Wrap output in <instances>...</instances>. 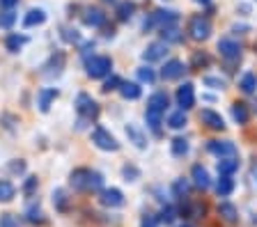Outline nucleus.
Returning <instances> with one entry per match:
<instances>
[{"mask_svg":"<svg viewBox=\"0 0 257 227\" xmlns=\"http://www.w3.org/2000/svg\"><path fill=\"white\" fill-rule=\"evenodd\" d=\"M76 113H78V126H85L87 122H94L99 117V103L90 97V94L80 92L76 97Z\"/></svg>","mask_w":257,"mask_h":227,"instance_id":"nucleus-1","label":"nucleus"},{"mask_svg":"<svg viewBox=\"0 0 257 227\" xmlns=\"http://www.w3.org/2000/svg\"><path fill=\"white\" fill-rule=\"evenodd\" d=\"M179 21V14L175 10H156L147 21H145V33L150 30H163L166 26H177Z\"/></svg>","mask_w":257,"mask_h":227,"instance_id":"nucleus-2","label":"nucleus"},{"mask_svg":"<svg viewBox=\"0 0 257 227\" xmlns=\"http://www.w3.org/2000/svg\"><path fill=\"white\" fill-rule=\"evenodd\" d=\"M188 35L195 42H207L211 37V21H209V17H202V14L191 17V21H188Z\"/></svg>","mask_w":257,"mask_h":227,"instance_id":"nucleus-3","label":"nucleus"},{"mask_svg":"<svg viewBox=\"0 0 257 227\" xmlns=\"http://www.w3.org/2000/svg\"><path fill=\"white\" fill-rule=\"evenodd\" d=\"M112 69V60L108 55H92L85 62V71L90 78H106Z\"/></svg>","mask_w":257,"mask_h":227,"instance_id":"nucleus-4","label":"nucleus"},{"mask_svg":"<svg viewBox=\"0 0 257 227\" xmlns=\"http://www.w3.org/2000/svg\"><path fill=\"white\" fill-rule=\"evenodd\" d=\"M92 142H94V147H99V149H103V151H117L119 149L117 138H115L108 129H103V126H94V129H92Z\"/></svg>","mask_w":257,"mask_h":227,"instance_id":"nucleus-5","label":"nucleus"},{"mask_svg":"<svg viewBox=\"0 0 257 227\" xmlns=\"http://www.w3.org/2000/svg\"><path fill=\"white\" fill-rule=\"evenodd\" d=\"M209 154H214L218 158H236V145L232 140H209L207 145Z\"/></svg>","mask_w":257,"mask_h":227,"instance_id":"nucleus-6","label":"nucleus"},{"mask_svg":"<svg viewBox=\"0 0 257 227\" xmlns=\"http://www.w3.org/2000/svg\"><path fill=\"white\" fill-rule=\"evenodd\" d=\"M177 106H179V110H191L193 106H195V87H193V83H184V85L177 87Z\"/></svg>","mask_w":257,"mask_h":227,"instance_id":"nucleus-7","label":"nucleus"},{"mask_svg":"<svg viewBox=\"0 0 257 227\" xmlns=\"http://www.w3.org/2000/svg\"><path fill=\"white\" fill-rule=\"evenodd\" d=\"M218 53L223 60L227 62H234V60H241V44L236 39H220L218 42Z\"/></svg>","mask_w":257,"mask_h":227,"instance_id":"nucleus-8","label":"nucleus"},{"mask_svg":"<svg viewBox=\"0 0 257 227\" xmlns=\"http://www.w3.org/2000/svg\"><path fill=\"white\" fill-rule=\"evenodd\" d=\"M184 71H186V67H184L182 60H168L163 69H161V78L163 81H177V78L184 76Z\"/></svg>","mask_w":257,"mask_h":227,"instance_id":"nucleus-9","label":"nucleus"},{"mask_svg":"<svg viewBox=\"0 0 257 227\" xmlns=\"http://www.w3.org/2000/svg\"><path fill=\"white\" fill-rule=\"evenodd\" d=\"M90 174L92 170L87 168H76L69 177V184L74 190H90Z\"/></svg>","mask_w":257,"mask_h":227,"instance_id":"nucleus-10","label":"nucleus"},{"mask_svg":"<svg viewBox=\"0 0 257 227\" xmlns=\"http://www.w3.org/2000/svg\"><path fill=\"white\" fill-rule=\"evenodd\" d=\"M99 202L103 206H110V209H117L124 204V193L119 188H103L99 195Z\"/></svg>","mask_w":257,"mask_h":227,"instance_id":"nucleus-11","label":"nucleus"},{"mask_svg":"<svg viewBox=\"0 0 257 227\" xmlns=\"http://www.w3.org/2000/svg\"><path fill=\"white\" fill-rule=\"evenodd\" d=\"M200 122L211 131H223L225 129V119L220 117V113H216V110H211V108H204L202 113H200Z\"/></svg>","mask_w":257,"mask_h":227,"instance_id":"nucleus-12","label":"nucleus"},{"mask_svg":"<svg viewBox=\"0 0 257 227\" xmlns=\"http://www.w3.org/2000/svg\"><path fill=\"white\" fill-rule=\"evenodd\" d=\"M168 106H170V97H168L166 92H154L150 99H147V110H152V113L166 115Z\"/></svg>","mask_w":257,"mask_h":227,"instance_id":"nucleus-13","label":"nucleus"},{"mask_svg":"<svg viewBox=\"0 0 257 227\" xmlns=\"http://www.w3.org/2000/svg\"><path fill=\"white\" fill-rule=\"evenodd\" d=\"M168 53V44L163 42H152L147 49L143 51V60L145 62H156V60H163Z\"/></svg>","mask_w":257,"mask_h":227,"instance_id":"nucleus-14","label":"nucleus"},{"mask_svg":"<svg viewBox=\"0 0 257 227\" xmlns=\"http://www.w3.org/2000/svg\"><path fill=\"white\" fill-rule=\"evenodd\" d=\"M191 179H193V186H198V188H202V190H207L209 186H211V177H209L207 168H202V165H193Z\"/></svg>","mask_w":257,"mask_h":227,"instance_id":"nucleus-15","label":"nucleus"},{"mask_svg":"<svg viewBox=\"0 0 257 227\" xmlns=\"http://www.w3.org/2000/svg\"><path fill=\"white\" fill-rule=\"evenodd\" d=\"M126 135H128V142H134L138 149H147V135H145V131L140 129V126L136 124H126Z\"/></svg>","mask_w":257,"mask_h":227,"instance_id":"nucleus-16","label":"nucleus"},{"mask_svg":"<svg viewBox=\"0 0 257 227\" xmlns=\"http://www.w3.org/2000/svg\"><path fill=\"white\" fill-rule=\"evenodd\" d=\"M83 23H85L87 28H101L103 23H106V14H103L101 10H96V7H90V10H85V14H83Z\"/></svg>","mask_w":257,"mask_h":227,"instance_id":"nucleus-17","label":"nucleus"},{"mask_svg":"<svg viewBox=\"0 0 257 227\" xmlns=\"http://www.w3.org/2000/svg\"><path fill=\"white\" fill-rule=\"evenodd\" d=\"M58 90H55V87H46V90H42V92H39V110H42V113H48V108H51V103L55 101V99H58Z\"/></svg>","mask_w":257,"mask_h":227,"instance_id":"nucleus-18","label":"nucleus"},{"mask_svg":"<svg viewBox=\"0 0 257 227\" xmlns=\"http://www.w3.org/2000/svg\"><path fill=\"white\" fill-rule=\"evenodd\" d=\"M232 117H234L236 124H248V119H250V110L243 101H234L232 103Z\"/></svg>","mask_w":257,"mask_h":227,"instance_id":"nucleus-19","label":"nucleus"},{"mask_svg":"<svg viewBox=\"0 0 257 227\" xmlns=\"http://www.w3.org/2000/svg\"><path fill=\"white\" fill-rule=\"evenodd\" d=\"M26 42H28L26 35L12 33V35H7V39H5V49L10 51V53H19V51L26 46Z\"/></svg>","mask_w":257,"mask_h":227,"instance_id":"nucleus-20","label":"nucleus"},{"mask_svg":"<svg viewBox=\"0 0 257 227\" xmlns=\"http://www.w3.org/2000/svg\"><path fill=\"white\" fill-rule=\"evenodd\" d=\"M218 216L223 218L225 222H236L239 220V211H236V206L232 204V202H220L218 204Z\"/></svg>","mask_w":257,"mask_h":227,"instance_id":"nucleus-21","label":"nucleus"},{"mask_svg":"<svg viewBox=\"0 0 257 227\" xmlns=\"http://www.w3.org/2000/svg\"><path fill=\"white\" fill-rule=\"evenodd\" d=\"M204 211H207V206H204L202 202H186V204L182 206V216L184 218H202Z\"/></svg>","mask_w":257,"mask_h":227,"instance_id":"nucleus-22","label":"nucleus"},{"mask_svg":"<svg viewBox=\"0 0 257 227\" xmlns=\"http://www.w3.org/2000/svg\"><path fill=\"white\" fill-rule=\"evenodd\" d=\"M188 149H191V147H188V140L182 138V135H177L175 140L170 142V151H172V156L175 158H184L188 154Z\"/></svg>","mask_w":257,"mask_h":227,"instance_id":"nucleus-23","label":"nucleus"},{"mask_svg":"<svg viewBox=\"0 0 257 227\" xmlns=\"http://www.w3.org/2000/svg\"><path fill=\"white\" fill-rule=\"evenodd\" d=\"M159 33H161V37H163V44H179L184 37L182 30L177 26H166L163 30H159Z\"/></svg>","mask_w":257,"mask_h":227,"instance_id":"nucleus-24","label":"nucleus"},{"mask_svg":"<svg viewBox=\"0 0 257 227\" xmlns=\"http://www.w3.org/2000/svg\"><path fill=\"white\" fill-rule=\"evenodd\" d=\"M239 87H241V92L243 94H255L257 92V76L252 74V71L243 74L241 76V81H239Z\"/></svg>","mask_w":257,"mask_h":227,"instance_id":"nucleus-25","label":"nucleus"},{"mask_svg":"<svg viewBox=\"0 0 257 227\" xmlns=\"http://www.w3.org/2000/svg\"><path fill=\"white\" fill-rule=\"evenodd\" d=\"M44 21H46V12H44V10H30L26 17H23V26H26V28L42 26Z\"/></svg>","mask_w":257,"mask_h":227,"instance_id":"nucleus-26","label":"nucleus"},{"mask_svg":"<svg viewBox=\"0 0 257 227\" xmlns=\"http://www.w3.org/2000/svg\"><path fill=\"white\" fill-rule=\"evenodd\" d=\"M236 170H239V158H220L218 161L220 177H232Z\"/></svg>","mask_w":257,"mask_h":227,"instance_id":"nucleus-27","label":"nucleus"},{"mask_svg":"<svg viewBox=\"0 0 257 227\" xmlns=\"http://www.w3.org/2000/svg\"><path fill=\"white\" fill-rule=\"evenodd\" d=\"M140 85L138 83H124L122 81V85H119V94H122L124 99H128V101H136V99L140 97Z\"/></svg>","mask_w":257,"mask_h":227,"instance_id":"nucleus-28","label":"nucleus"},{"mask_svg":"<svg viewBox=\"0 0 257 227\" xmlns=\"http://www.w3.org/2000/svg\"><path fill=\"white\" fill-rule=\"evenodd\" d=\"M62 67H64V53H55V55H51V60H48L46 62V67H44V69H48L46 74L48 76H53V74H60V71H62Z\"/></svg>","mask_w":257,"mask_h":227,"instance_id":"nucleus-29","label":"nucleus"},{"mask_svg":"<svg viewBox=\"0 0 257 227\" xmlns=\"http://www.w3.org/2000/svg\"><path fill=\"white\" fill-rule=\"evenodd\" d=\"M186 124H188V119H186V113H184V110H175V113L168 115V126H170V129L179 131Z\"/></svg>","mask_w":257,"mask_h":227,"instance_id":"nucleus-30","label":"nucleus"},{"mask_svg":"<svg viewBox=\"0 0 257 227\" xmlns=\"http://www.w3.org/2000/svg\"><path fill=\"white\" fill-rule=\"evenodd\" d=\"M134 12H136V3H131V0H124V3H119L117 5V19L119 21H128V19L134 17Z\"/></svg>","mask_w":257,"mask_h":227,"instance_id":"nucleus-31","label":"nucleus"},{"mask_svg":"<svg viewBox=\"0 0 257 227\" xmlns=\"http://www.w3.org/2000/svg\"><path fill=\"white\" fill-rule=\"evenodd\" d=\"M232 190H234V179L232 177H220L218 184H216V193H218L220 197H227V195H232Z\"/></svg>","mask_w":257,"mask_h":227,"instance_id":"nucleus-32","label":"nucleus"},{"mask_svg":"<svg viewBox=\"0 0 257 227\" xmlns=\"http://www.w3.org/2000/svg\"><path fill=\"white\" fill-rule=\"evenodd\" d=\"M145 119H147V126L154 131L156 135H161V124H163V115L152 113V110H145Z\"/></svg>","mask_w":257,"mask_h":227,"instance_id":"nucleus-33","label":"nucleus"},{"mask_svg":"<svg viewBox=\"0 0 257 227\" xmlns=\"http://www.w3.org/2000/svg\"><path fill=\"white\" fill-rule=\"evenodd\" d=\"M209 62H211V58L204 51H195L191 55V69H204V67H209Z\"/></svg>","mask_w":257,"mask_h":227,"instance_id":"nucleus-34","label":"nucleus"},{"mask_svg":"<svg viewBox=\"0 0 257 227\" xmlns=\"http://www.w3.org/2000/svg\"><path fill=\"white\" fill-rule=\"evenodd\" d=\"M16 188L10 184V181H0V202H10L14 200Z\"/></svg>","mask_w":257,"mask_h":227,"instance_id":"nucleus-35","label":"nucleus"},{"mask_svg":"<svg viewBox=\"0 0 257 227\" xmlns=\"http://www.w3.org/2000/svg\"><path fill=\"white\" fill-rule=\"evenodd\" d=\"M16 23V14L14 10H3L0 12V28H5V30H10L12 26Z\"/></svg>","mask_w":257,"mask_h":227,"instance_id":"nucleus-36","label":"nucleus"},{"mask_svg":"<svg viewBox=\"0 0 257 227\" xmlns=\"http://www.w3.org/2000/svg\"><path fill=\"white\" fill-rule=\"evenodd\" d=\"M138 81H143V83H147V85H152V83L156 81L154 69H150V67H140V69H138Z\"/></svg>","mask_w":257,"mask_h":227,"instance_id":"nucleus-37","label":"nucleus"},{"mask_svg":"<svg viewBox=\"0 0 257 227\" xmlns=\"http://www.w3.org/2000/svg\"><path fill=\"white\" fill-rule=\"evenodd\" d=\"M44 213H42V209H39V204H32V206H28L26 209V218L30 222H42L44 220Z\"/></svg>","mask_w":257,"mask_h":227,"instance_id":"nucleus-38","label":"nucleus"},{"mask_svg":"<svg viewBox=\"0 0 257 227\" xmlns=\"http://www.w3.org/2000/svg\"><path fill=\"white\" fill-rule=\"evenodd\" d=\"M204 85L211 90H225V81L220 76H204Z\"/></svg>","mask_w":257,"mask_h":227,"instance_id":"nucleus-39","label":"nucleus"},{"mask_svg":"<svg viewBox=\"0 0 257 227\" xmlns=\"http://www.w3.org/2000/svg\"><path fill=\"white\" fill-rule=\"evenodd\" d=\"M175 216H177V211H175V206H163L161 209V218H159V222H166V225H170L172 220H175Z\"/></svg>","mask_w":257,"mask_h":227,"instance_id":"nucleus-40","label":"nucleus"},{"mask_svg":"<svg viewBox=\"0 0 257 227\" xmlns=\"http://www.w3.org/2000/svg\"><path fill=\"white\" fill-rule=\"evenodd\" d=\"M172 193H175L177 197H184V195H188V181H186V179H177L175 184H172Z\"/></svg>","mask_w":257,"mask_h":227,"instance_id":"nucleus-41","label":"nucleus"},{"mask_svg":"<svg viewBox=\"0 0 257 227\" xmlns=\"http://www.w3.org/2000/svg\"><path fill=\"white\" fill-rule=\"evenodd\" d=\"M53 204L58 211H67V197H64V190H55L53 193Z\"/></svg>","mask_w":257,"mask_h":227,"instance_id":"nucleus-42","label":"nucleus"},{"mask_svg":"<svg viewBox=\"0 0 257 227\" xmlns=\"http://www.w3.org/2000/svg\"><path fill=\"white\" fill-rule=\"evenodd\" d=\"M101 188H103V177H101V172L92 170V174H90V190H101Z\"/></svg>","mask_w":257,"mask_h":227,"instance_id":"nucleus-43","label":"nucleus"},{"mask_svg":"<svg viewBox=\"0 0 257 227\" xmlns=\"http://www.w3.org/2000/svg\"><path fill=\"white\" fill-rule=\"evenodd\" d=\"M122 174H124V179H126V181H136V179L140 177V170L136 168V165H124Z\"/></svg>","mask_w":257,"mask_h":227,"instance_id":"nucleus-44","label":"nucleus"},{"mask_svg":"<svg viewBox=\"0 0 257 227\" xmlns=\"http://www.w3.org/2000/svg\"><path fill=\"white\" fill-rule=\"evenodd\" d=\"M119 85H122V78L119 76H110L106 83H103V92H110V90H119Z\"/></svg>","mask_w":257,"mask_h":227,"instance_id":"nucleus-45","label":"nucleus"},{"mask_svg":"<svg viewBox=\"0 0 257 227\" xmlns=\"http://www.w3.org/2000/svg\"><path fill=\"white\" fill-rule=\"evenodd\" d=\"M35 190H37V177H28V179H26V184H23V193H26L28 197H30V195L35 193Z\"/></svg>","mask_w":257,"mask_h":227,"instance_id":"nucleus-46","label":"nucleus"},{"mask_svg":"<svg viewBox=\"0 0 257 227\" xmlns=\"http://www.w3.org/2000/svg\"><path fill=\"white\" fill-rule=\"evenodd\" d=\"M140 227H159V218L154 213H145L143 220H140Z\"/></svg>","mask_w":257,"mask_h":227,"instance_id":"nucleus-47","label":"nucleus"},{"mask_svg":"<svg viewBox=\"0 0 257 227\" xmlns=\"http://www.w3.org/2000/svg\"><path fill=\"white\" fill-rule=\"evenodd\" d=\"M0 227H19V220L12 213H3L0 216Z\"/></svg>","mask_w":257,"mask_h":227,"instance_id":"nucleus-48","label":"nucleus"},{"mask_svg":"<svg viewBox=\"0 0 257 227\" xmlns=\"http://www.w3.org/2000/svg\"><path fill=\"white\" fill-rule=\"evenodd\" d=\"M10 170H12V172H16V174H21V172H26V163H23V161H14V163H10Z\"/></svg>","mask_w":257,"mask_h":227,"instance_id":"nucleus-49","label":"nucleus"},{"mask_svg":"<svg viewBox=\"0 0 257 227\" xmlns=\"http://www.w3.org/2000/svg\"><path fill=\"white\" fill-rule=\"evenodd\" d=\"M19 5V0H0V10H14Z\"/></svg>","mask_w":257,"mask_h":227,"instance_id":"nucleus-50","label":"nucleus"},{"mask_svg":"<svg viewBox=\"0 0 257 227\" xmlns=\"http://www.w3.org/2000/svg\"><path fill=\"white\" fill-rule=\"evenodd\" d=\"M198 5H209V0H195Z\"/></svg>","mask_w":257,"mask_h":227,"instance_id":"nucleus-51","label":"nucleus"},{"mask_svg":"<svg viewBox=\"0 0 257 227\" xmlns=\"http://www.w3.org/2000/svg\"><path fill=\"white\" fill-rule=\"evenodd\" d=\"M106 3H115V0H106Z\"/></svg>","mask_w":257,"mask_h":227,"instance_id":"nucleus-52","label":"nucleus"},{"mask_svg":"<svg viewBox=\"0 0 257 227\" xmlns=\"http://www.w3.org/2000/svg\"><path fill=\"white\" fill-rule=\"evenodd\" d=\"M182 227H191V225H182Z\"/></svg>","mask_w":257,"mask_h":227,"instance_id":"nucleus-53","label":"nucleus"}]
</instances>
